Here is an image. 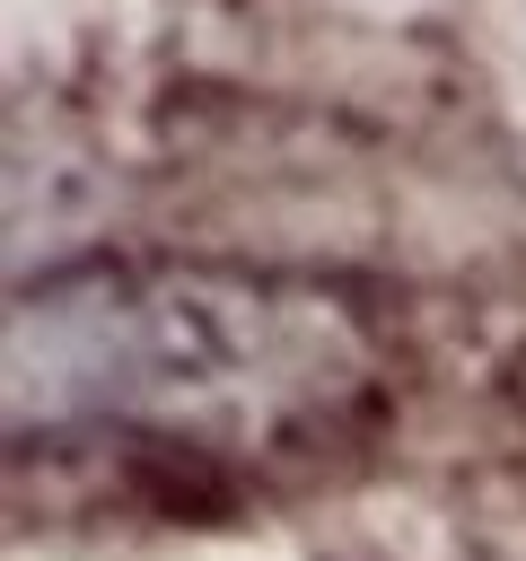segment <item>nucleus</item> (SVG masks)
Here are the masks:
<instances>
[{"instance_id": "obj_2", "label": "nucleus", "mask_w": 526, "mask_h": 561, "mask_svg": "<svg viewBox=\"0 0 526 561\" xmlns=\"http://www.w3.org/2000/svg\"><path fill=\"white\" fill-rule=\"evenodd\" d=\"M96 210H105V175H96L79 149L44 140V149H18V158H9V263H18V272H26L35 254L88 237Z\"/></svg>"}, {"instance_id": "obj_1", "label": "nucleus", "mask_w": 526, "mask_h": 561, "mask_svg": "<svg viewBox=\"0 0 526 561\" xmlns=\"http://www.w3.org/2000/svg\"><path fill=\"white\" fill-rule=\"evenodd\" d=\"M359 333L272 280H61L9 307V421H281L351 386Z\"/></svg>"}]
</instances>
